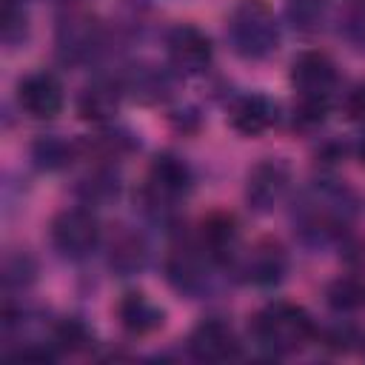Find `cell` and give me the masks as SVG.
<instances>
[{"mask_svg":"<svg viewBox=\"0 0 365 365\" xmlns=\"http://www.w3.org/2000/svg\"><path fill=\"white\" fill-rule=\"evenodd\" d=\"M200 240H202V251L205 257L211 259H228L237 254V245H240V228H237V220L231 214H208L202 220V231H200Z\"/></svg>","mask_w":365,"mask_h":365,"instance_id":"16","label":"cell"},{"mask_svg":"<svg viewBox=\"0 0 365 365\" xmlns=\"http://www.w3.org/2000/svg\"><path fill=\"white\" fill-rule=\"evenodd\" d=\"M285 268H288V257L282 245L274 240H262L251 245L240 259V274L245 277V282L259 285V288L277 285L285 277Z\"/></svg>","mask_w":365,"mask_h":365,"instance_id":"10","label":"cell"},{"mask_svg":"<svg viewBox=\"0 0 365 365\" xmlns=\"http://www.w3.org/2000/svg\"><path fill=\"white\" fill-rule=\"evenodd\" d=\"M191 168L177 154H157L148 168V194L154 202H174L191 188Z\"/></svg>","mask_w":365,"mask_h":365,"instance_id":"8","label":"cell"},{"mask_svg":"<svg viewBox=\"0 0 365 365\" xmlns=\"http://www.w3.org/2000/svg\"><path fill=\"white\" fill-rule=\"evenodd\" d=\"M34 163L46 171H54V168H66L74 157V145L60 140V137H43L34 143Z\"/></svg>","mask_w":365,"mask_h":365,"instance_id":"21","label":"cell"},{"mask_svg":"<svg viewBox=\"0 0 365 365\" xmlns=\"http://www.w3.org/2000/svg\"><path fill=\"white\" fill-rule=\"evenodd\" d=\"M100 26L88 14H71L57 29V48L66 60H86L97 51Z\"/></svg>","mask_w":365,"mask_h":365,"instance_id":"13","label":"cell"},{"mask_svg":"<svg viewBox=\"0 0 365 365\" xmlns=\"http://www.w3.org/2000/svg\"><path fill=\"white\" fill-rule=\"evenodd\" d=\"M165 54L180 74H202L214 60V46L202 29L180 23L165 37Z\"/></svg>","mask_w":365,"mask_h":365,"instance_id":"5","label":"cell"},{"mask_svg":"<svg viewBox=\"0 0 365 365\" xmlns=\"http://www.w3.org/2000/svg\"><path fill=\"white\" fill-rule=\"evenodd\" d=\"M228 43L242 60H262L279 43V26L265 0H240L228 14Z\"/></svg>","mask_w":365,"mask_h":365,"instance_id":"3","label":"cell"},{"mask_svg":"<svg viewBox=\"0 0 365 365\" xmlns=\"http://www.w3.org/2000/svg\"><path fill=\"white\" fill-rule=\"evenodd\" d=\"M165 277L180 294H200L208 282V268L194 248H177L165 262Z\"/></svg>","mask_w":365,"mask_h":365,"instance_id":"15","label":"cell"},{"mask_svg":"<svg viewBox=\"0 0 365 365\" xmlns=\"http://www.w3.org/2000/svg\"><path fill=\"white\" fill-rule=\"evenodd\" d=\"M117 319L131 336H148L165 322V311L143 291H128L117 302Z\"/></svg>","mask_w":365,"mask_h":365,"instance_id":"12","label":"cell"},{"mask_svg":"<svg viewBox=\"0 0 365 365\" xmlns=\"http://www.w3.org/2000/svg\"><path fill=\"white\" fill-rule=\"evenodd\" d=\"M354 211H356V197L345 185L317 182L314 188H308L299 197L294 220H297V225L305 237L331 240L339 231H345Z\"/></svg>","mask_w":365,"mask_h":365,"instance_id":"1","label":"cell"},{"mask_svg":"<svg viewBox=\"0 0 365 365\" xmlns=\"http://www.w3.org/2000/svg\"><path fill=\"white\" fill-rule=\"evenodd\" d=\"M26 34V11L17 0H3V37L6 43H14Z\"/></svg>","mask_w":365,"mask_h":365,"instance_id":"25","label":"cell"},{"mask_svg":"<svg viewBox=\"0 0 365 365\" xmlns=\"http://www.w3.org/2000/svg\"><path fill=\"white\" fill-rule=\"evenodd\" d=\"M285 17L297 31H317L328 17V0H285Z\"/></svg>","mask_w":365,"mask_h":365,"instance_id":"20","label":"cell"},{"mask_svg":"<svg viewBox=\"0 0 365 365\" xmlns=\"http://www.w3.org/2000/svg\"><path fill=\"white\" fill-rule=\"evenodd\" d=\"M325 299L336 314H354L365 308V282L359 277H339L328 285Z\"/></svg>","mask_w":365,"mask_h":365,"instance_id":"19","label":"cell"},{"mask_svg":"<svg viewBox=\"0 0 365 365\" xmlns=\"http://www.w3.org/2000/svg\"><path fill=\"white\" fill-rule=\"evenodd\" d=\"M51 245L66 259H83L88 257L100 242V222L86 208H66L60 211L48 225Z\"/></svg>","mask_w":365,"mask_h":365,"instance_id":"4","label":"cell"},{"mask_svg":"<svg viewBox=\"0 0 365 365\" xmlns=\"http://www.w3.org/2000/svg\"><path fill=\"white\" fill-rule=\"evenodd\" d=\"M359 157H362V163H365V140L359 143Z\"/></svg>","mask_w":365,"mask_h":365,"instance_id":"28","label":"cell"},{"mask_svg":"<svg viewBox=\"0 0 365 365\" xmlns=\"http://www.w3.org/2000/svg\"><path fill=\"white\" fill-rule=\"evenodd\" d=\"M348 34H351V40H354L359 48H365V14L351 17V23H348Z\"/></svg>","mask_w":365,"mask_h":365,"instance_id":"27","label":"cell"},{"mask_svg":"<svg viewBox=\"0 0 365 365\" xmlns=\"http://www.w3.org/2000/svg\"><path fill=\"white\" fill-rule=\"evenodd\" d=\"M80 191H83V197H86L88 202L111 200V197H117V177H111V174H106V171H97V174H91V177L83 180Z\"/></svg>","mask_w":365,"mask_h":365,"instance_id":"23","label":"cell"},{"mask_svg":"<svg viewBox=\"0 0 365 365\" xmlns=\"http://www.w3.org/2000/svg\"><path fill=\"white\" fill-rule=\"evenodd\" d=\"M54 342L66 351H77L88 342V328L80 322V319H63L57 328H54Z\"/></svg>","mask_w":365,"mask_h":365,"instance_id":"24","label":"cell"},{"mask_svg":"<svg viewBox=\"0 0 365 365\" xmlns=\"http://www.w3.org/2000/svg\"><path fill=\"white\" fill-rule=\"evenodd\" d=\"M145 257H148L145 242H143L140 237H134V234H123L117 242H111L108 265H111L117 274L128 277V274H137V271L145 265Z\"/></svg>","mask_w":365,"mask_h":365,"instance_id":"18","label":"cell"},{"mask_svg":"<svg viewBox=\"0 0 365 365\" xmlns=\"http://www.w3.org/2000/svg\"><path fill=\"white\" fill-rule=\"evenodd\" d=\"M188 351H191L194 359L220 362V359H228V356L237 354V336H234V331L225 319L205 317L188 334Z\"/></svg>","mask_w":365,"mask_h":365,"instance_id":"9","label":"cell"},{"mask_svg":"<svg viewBox=\"0 0 365 365\" xmlns=\"http://www.w3.org/2000/svg\"><path fill=\"white\" fill-rule=\"evenodd\" d=\"M291 185V168L282 160L265 157L259 160L245 180V200L254 211H271L277 202H282V197L288 194Z\"/></svg>","mask_w":365,"mask_h":365,"instance_id":"6","label":"cell"},{"mask_svg":"<svg viewBox=\"0 0 365 365\" xmlns=\"http://www.w3.org/2000/svg\"><path fill=\"white\" fill-rule=\"evenodd\" d=\"M291 83L299 94H325L336 86V66L325 51H302L291 63Z\"/></svg>","mask_w":365,"mask_h":365,"instance_id":"11","label":"cell"},{"mask_svg":"<svg viewBox=\"0 0 365 365\" xmlns=\"http://www.w3.org/2000/svg\"><path fill=\"white\" fill-rule=\"evenodd\" d=\"M328 114V97L325 94H299L294 106V123L302 128H314Z\"/></svg>","mask_w":365,"mask_h":365,"instance_id":"22","label":"cell"},{"mask_svg":"<svg viewBox=\"0 0 365 365\" xmlns=\"http://www.w3.org/2000/svg\"><path fill=\"white\" fill-rule=\"evenodd\" d=\"M117 106H120L117 86L108 80H97L88 88H83V94L77 100V114L91 123H108L117 114Z\"/></svg>","mask_w":365,"mask_h":365,"instance_id":"17","label":"cell"},{"mask_svg":"<svg viewBox=\"0 0 365 365\" xmlns=\"http://www.w3.org/2000/svg\"><path fill=\"white\" fill-rule=\"evenodd\" d=\"M277 123V103L265 94H245L231 106V125L242 137H259Z\"/></svg>","mask_w":365,"mask_h":365,"instance_id":"14","label":"cell"},{"mask_svg":"<svg viewBox=\"0 0 365 365\" xmlns=\"http://www.w3.org/2000/svg\"><path fill=\"white\" fill-rule=\"evenodd\" d=\"M63 83L48 71H34L20 80L17 103L31 120H51L63 108Z\"/></svg>","mask_w":365,"mask_h":365,"instance_id":"7","label":"cell"},{"mask_svg":"<svg viewBox=\"0 0 365 365\" xmlns=\"http://www.w3.org/2000/svg\"><path fill=\"white\" fill-rule=\"evenodd\" d=\"M251 334L265 354L282 356V354H294L311 342L314 322H311L305 308L277 299V302H268L265 308H259L254 314Z\"/></svg>","mask_w":365,"mask_h":365,"instance_id":"2","label":"cell"},{"mask_svg":"<svg viewBox=\"0 0 365 365\" xmlns=\"http://www.w3.org/2000/svg\"><path fill=\"white\" fill-rule=\"evenodd\" d=\"M345 111L351 120H365V83L354 86L345 97Z\"/></svg>","mask_w":365,"mask_h":365,"instance_id":"26","label":"cell"}]
</instances>
